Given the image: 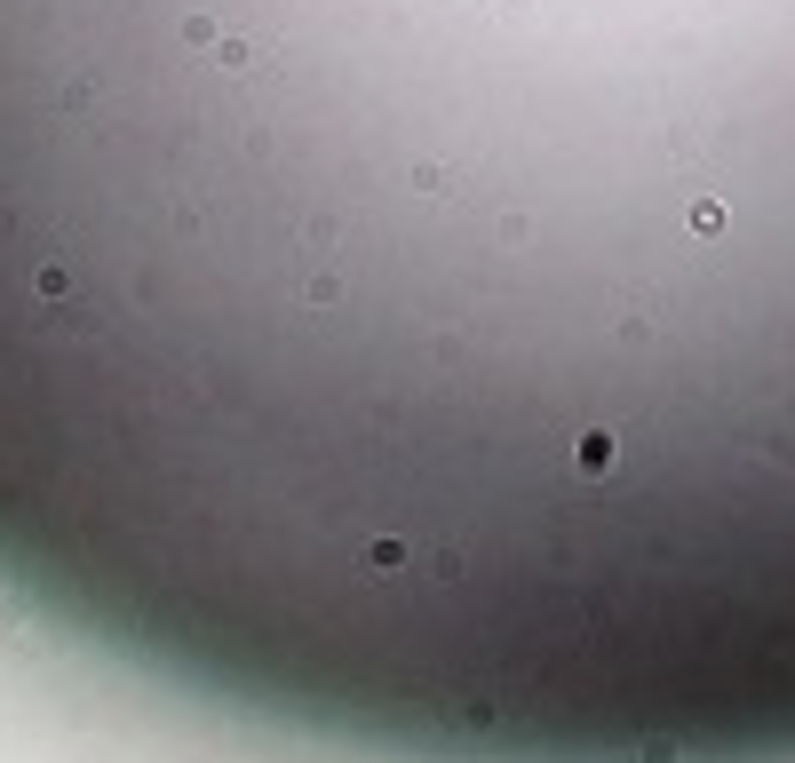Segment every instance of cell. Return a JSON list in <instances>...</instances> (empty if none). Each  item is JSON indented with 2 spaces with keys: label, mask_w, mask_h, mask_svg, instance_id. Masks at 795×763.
Returning <instances> with one entry per match:
<instances>
[{
  "label": "cell",
  "mask_w": 795,
  "mask_h": 763,
  "mask_svg": "<svg viewBox=\"0 0 795 763\" xmlns=\"http://www.w3.org/2000/svg\"><path fill=\"white\" fill-rule=\"evenodd\" d=\"M788 64V0H0V581L430 756L764 748Z\"/></svg>",
  "instance_id": "6da1fadb"
}]
</instances>
